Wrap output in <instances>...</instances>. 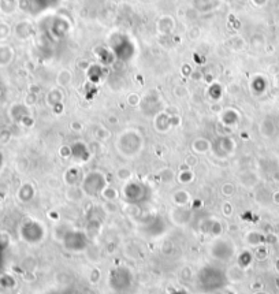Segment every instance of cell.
Wrapping results in <instances>:
<instances>
[{
	"label": "cell",
	"instance_id": "1",
	"mask_svg": "<svg viewBox=\"0 0 279 294\" xmlns=\"http://www.w3.org/2000/svg\"><path fill=\"white\" fill-rule=\"evenodd\" d=\"M0 164H2V158H0Z\"/></svg>",
	"mask_w": 279,
	"mask_h": 294
}]
</instances>
